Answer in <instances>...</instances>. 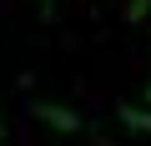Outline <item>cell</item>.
Segmentation results:
<instances>
[{
  "instance_id": "cell-1",
  "label": "cell",
  "mask_w": 151,
  "mask_h": 146,
  "mask_svg": "<svg viewBox=\"0 0 151 146\" xmlns=\"http://www.w3.org/2000/svg\"><path fill=\"white\" fill-rule=\"evenodd\" d=\"M30 116L35 121H45L50 131H60V136H81L86 131V121L76 116L70 106H55V101H30Z\"/></svg>"
},
{
  "instance_id": "cell-2",
  "label": "cell",
  "mask_w": 151,
  "mask_h": 146,
  "mask_svg": "<svg viewBox=\"0 0 151 146\" xmlns=\"http://www.w3.org/2000/svg\"><path fill=\"white\" fill-rule=\"evenodd\" d=\"M116 116L136 131V136H151V106H136V101H116Z\"/></svg>"
},
{
  "instance_id": "cell-3",
  "label": "cell",
  "mask_w": 151,
  "mask_h": 146,
  "mask_svg": "<svg viewBox=\"0 0 151 146\" xmlns=\"http://www.w3.org/2000/svg\"><path fill=\"white\" fill-rule=\"evenodd\" d=\"M146 10H151V0H126V25H141Z\"/></svg>"
},
{
  "instance_id": "cell-4",
  "label": "cell",
  "mask_w": 151,
  "mask_h": 146,
  "mask_svg": "<svg viewBox=\"0 0 151 146\" xmlns=\"http://www.w3.org/2000/svg\"><path fill=\"white\" fill-rule=\"evenodd\" d=\"M40 20H55V0H40Z\"/></svg>"
},
{
  "instance_id": "cell-5",
  "label": "cell",
  "mask_w": 151,
  "mask_h": 146,
  "mask_svg": "<svg viewBox=\"0 0 151 146\" xmlns=\"http://www.w3.org/2000/svg\"><path fill=\"white\" fill-rule=\"evenodd\" d=\"M0 141H5V116H0Z\"/></svg>"
},
{
  "instance_id": "cell-6",
  "label": "cell",
  "mask_w": 151,
  "mask_h": 146,
  "mask_svg": "<svg viewBox=\"0 0 151 146\" xmlns=\"http://www.w3.org/2000/svg\"><path fill=\"white\" fill-rule=\"evenodd\" d=\"M141 101H151V81H146V96H141Z\"/></svg>"
}]
</instances>
